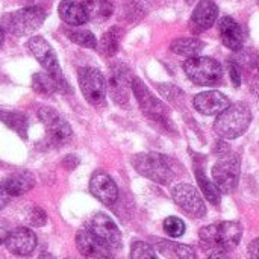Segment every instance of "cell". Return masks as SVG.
Here are the masks:
<instances>
[{
  "label": "cell",
  "mask_w": 259,
  "mask_h": 259,
  "mask_svg": "<svg viewBox=\"0 0 259 259\" xmlns=\"http://www.w3.org/2000/svg\"><path fill=\"white\" fill-rule=\"evenodd\" d=\"M252 123V112L246 103L229 105L223 112L219 114L214 121V131L223 140H235L241 137Z\"/></svg>",
  "instance_id": "cell-1"
},
{
  "label": "cell",
  "mask_w": 259,
  "mask_h": 259,
  "mask_svg": "<svg viewBox=\"0 0 259 259\" xmlns=\"http://www.w3.org/2000/svg\"><path fill=\"white\" fill-rule=\"evenodd\" d=\"M200 241L205 249H219V250H232L235 249L243 237L241 225L237 222H222L209 225L200 229Z\"/></svg>",
  "instance_id": "cell-2"
},
{
  "label": "cell",
  "mask_w": 259,
  "mask_h": 259,
  "mask_svg": "<svg viewBox=\"0 0 259 259\" xmlns=\"http://www.w3.org/2000/svg\"><path fill=\"white\" fill-rule=\"evenodd\" d=\"M132 165L141 176L161 185H168L175 179L171 164L159 153H138L132 158Z\"/></svg>",
  "instance_id": "cell-3"
},
{
  "label": "cell",
  "mask_w": 259,
  "mask_h": 259,
  "mask_svg": "<svg viewBox=\"0 0 259 259\" xmlns=\"http://www.w3.org/2000/svg\"><path fill=\"white\" fill-rule=\"evenodd\" d=\"M46 18V12L39 6H27L9 14H5L2 18V29L15 35L24 36L35 32Z\"/></svg>",
  "instance_id": "cell-4"
},
{
  "label": "cell",
  "mask_w": 259,
  "mask_h": 259,
  "mask_svg": "<svg viewBox=\"0 0 259 259\" xmlns=\"http://www.w3.org/2000/svg\"><path fill=\"white\" fill-rule=\"evenodd\" d=\"M184 71L188 79L202 87H211L220 82L223 76V67L217 59L208 56H193L184 62Z\"/></svg>",
  "instance_id": "cell-5"
},
{
  "label": "cell",
  "mask_w": 259,
  "mask_h": 259,
  "mask_svg": "<svg viewBox=\"0 0 259 259\" xmlns=\"http://www.w3.org/2000/svg\"><path fill=\"white\" fill-rule=\"evenodd\" d=\"M132 91H134L137 102H138V105H140V108L146 117H149L150 120H153V121H156L165 127H171L170 112H168L167 106L149 91V88L144 85V82L141 79L134 77Z\"/></svg>",
  "instance_id": "cell-6"
},
{
  "label": "cell",
  "mask_w": 259,
  "mask_h": 259,
  "mask_svg": "<svg viewBox=\"0 0 259 259\" xmlns=\"http://www.w3.org/2000/svg\"><path fill=\"white\" fill-rule=\"evenodd\" d=\"M79 85L85 100L93 106L103 105L106 99V82L103 74L93 67H82L77 71Z\"/></svg>",
  "instance_id": "cell-7"
},
{
  "label": "cell",
  "mask_w": 259,
  "mask_h": 259,
  "mask_svg": "<svg viewBox=\"0 0 259 259\" xmlns=\"http://www.w3.org/2000/svg\"><path fill=\"white\" fill-rule=\"evenodd\" d=\"M212 179L220 193L231 194L240 181V159L235 155L225 156L212 167Z\"/></svg>",
  "instance_id": "cell-8"
},
{
  "label": "cell",
  "mask_w": 259,
  "mask_h": 259,
  "mask_svg": "<svg viewBox=\"0 0 259 259\" xmlns=\"http://www.w3.org/2000/svg\"><path fill=\"white\" fill-rule=\"evenodd\" d=\"M38 118L42 121V124L47 131V138L50 140L52 144H55V146L65 144L73 137V131H71L70 124L53 108L39 106Z\"/></svg>",
  "instance_id": "cell-9"
},
{
  "label": "cell",
  "mask_w": 259,
  "mask_h": 259,
  "mask_svg": "<svg viewBox=\"0 0 259 259\" xmlns=\"http://www.w3.org/2000/svg\"><path fill=\"white\" fill-rule=\"evenodd\" d=\"M173 200L176 205L188 215L194 219H202L206 214L205 202L200 193L190 184H179L171 190Z\"/></svg>",
  "instance_id": "cell-10"
},
{
  "label": "cell",
  "mask_w": 259,
  "mask_h": 259,
  "mask_svg": "<svg viewBox=\"0 0 259 259\" xmlns=\"http://www.w3.org/2000/svg\"><path fill=\"white\" fill-rule=\"evenodd\" d=\"M132 80L134 76L124 64H117L111 68V74L108 79V90L112 100L117 105H127Z\"/></svg>",
  "instance_id": "cell-11"
},
{
  "label": "cell",
  "mask_w": 259,
  "mask_h": 259,
  "mask_svg": "<svg viewBox=\"0 0 259 259\" xmlns=\"http://www.w3.org/2000/svg\"><path fill=\"white\" fill-rule=\"evenodd\" d=\"M99 240H102L109 249L117 250L121 246V234L118 226L114 223V220L103 214V212H97L93 215V219L90 220V228H88Z\"/></svg>",
  "instance_id": "cell-12"
},
{
  "label": "cell",
  "mask_w": 259,
  "mask_h": 259,
  "mask_svg": "<svg viewBox=\"0 0 259 259\" xmlns=\"http://www.w3.org/2000/svg\"><path fill=\"white\" fill-rule=\"evenodd\" d=\"M29 50L36 58V61L44 67V70L52 74L53 77H62L58 56L53 47L42 38V36H32L29 39Z\"/></svg>",
  "instance_id": "cell-13"
},
{
  "label": "cell",
  "mask_w": 259,
  "mask_h": 259,
  "mask_svg": "<svg viewBox=\"0 0 259 259\" xmlns=\"http://www.w3.org/2000/svg\"><path fill=\"white\" fill-rule=\"evenodd\" d=\"M76 246L82 256L88 259H109L112 249L99 240L90 229H80L76 235Z\"/></svg>",
  "instance_id": "cell-14"
},
{
  "label": "cell",
  "mask_w": 259,
  "mask_h": 259,
  "mask_svg": "<svg viewBox=\"0 0 259 259\" xmlns=\"http://www.w3.org/2000/svg\"><path fill=\"white\" fill-rule=\"evenodd\" d=\"M5 246L14 255L29 256L36 247V235L27 228H17L9 232Z\"/></svg>",
  "instance_id": "cell-15"
},
{
  "label": "cell",
  "mask_w": 259,
  "mask_h": 259,
  "mask_svg": "<svg viewBox=\"0 0 259 259\" xmlns=\"http://www.w3.org/2000/svg\"><path fill=\"white\" fill-rule=\"evenodd\" d=\"M90 191L103 205H112L118 197V188L114 179L103 171H96L93 175L90 181Z\"/></svg>",
  "instance_id": "cell-16"
},
{
  "label": "cell",
  "mask_w": 259,
  "mask_h": 259,
  "mask_svg": "<svg viewBox=\"0 0 259 259\" xmlns=\"http://www.w3.org/2000/svg\"><path fill=\"white\" fill-rule=\"evenodd\" d=\"M229 99L220 91H205L194 97V108L203 115H219L229 106Z\"/></svg>",
  "instance_id": "cell-17"
},
{
  "label": "cell",
  "mask_w": 259,
  "mask_h": 259,
  "mask_svg": "<svg viewBox=\"0 0 259 259\" xmlns=\"http://www.w3.org/2000/svg\"><path fill=\"white\" fill-rule=\"evenodd\" d=\"M219 17V6L212 0H200L191 15V24L197 32L212 27Z\"/></svg>",
  "instance_id": "cell-18"
},
{
  "label": "cell",
  "mask_w": 259,
  "mask_h": 259,
  "mask_svg": "<svg viewBox=\"0 0 259 259\" xmlns=\"http://www.w3.org/2000/svg\"><path fill=\"white\" fill-rule=\"evenodd\" d=\"M32 87L36 93L49 96L53 94L56 91L59 93H71L70 85L67 83V80L62 77H53L49 73H36L32 77Z\"/></svg>",
  "instance_id": "cell-19"
},
{
  "label": "cell",
  "mask_w": 259,
  "mask_h": 259,
  "mask_svg": "<svg viewBox=\"0 0 259 259\" xmlns=\"http://www.w3.org/2000/svg\"><path fill=\"white\" fill-rule=\"evenodd\" d=\"M219 29H220L222 42L228 49H231L234 52L241 50V47H243V30H241L240 24L232 17H228V15L223 17L220 20Z\"/></svg>",
  "instance_id": "cell-20"
},
{
  "label": "cell",
  "mask_w": 259,
  "mask_h": 259,
  "mask_svg": "<svg viewBox=\"0 0 259 259\" xmlns=\"http://www.w3.org/2000/svg\"><path fill=\"white\" fill-rule=\"evenodd\" d=\"M58 11H59V17L70 26H82L90 20L85 6L73 0L61 2Z\"/></svg>",
  "instance_id": "cell-21"
},
{
  "label": "cell",
  "mask_w": 259,
  "mask_h": 259,
  "mask_svg": "<svg viewBox=\"0 0 259 259\" xmlns=\"http://www.w3.org/2000/svg\"><path fill=\"white\" fill-rule=\"evenodd\" d=\"M35 185V178L32 173L29 171H18V173H12L11 176H8L3 182V187L6 188V191L12 196H21L27 191H30Z\"/></svg>",
  "instance_id": "cell-22"
},
{
  "label": "cell",
  "mask_w": 259,
  "mask_h": 259,
  "mask_svg": "<svg viewBox=\"0 0 259 259\" xmlns=\"http://www.w3.org/2000/svg\"><path fill=\"white\" fill-rule=\"evenodd\" d=\"M82 5L87 9L88 18H93L96 21L108 20L114 12L112 0H85Z\"/></svg>",
  "instance_id": "cell-23"
},
{
  "label": "cell",
  "mask_w": 259,
  "mask_h": 259,
  "mask_svg": "<svg viewBox=\"0 0 259 259\" xmlns=\"http://www.w3.org/2000/svg\"><path fill=\"white\" fill-rule=\"evenodd\" d=\"M0 121L18 134L20 138H27V117L18 111H0Z\"/></svg>",
  "instance_id": "cell-24"
},
{
  "label": "cell",
  "mask_w": 259,
  "mask_h": 259,
  "mask_svg": "<svg viewBox=\"0 0 259 259\" xmlns=\"http://www.w3.org/2000/svg\"><path fill=\"white\" fill-rule=\"evenodd\" d=\"M203 47H205V42L197 38H178L170 46L171 52H175L176 55L188 56V58L197 56Z\"/></svg>",
  "instance_id": "cell-25"
},
{
  "label": "cell",
  "mask_w": 259,
  "mask_h": 259,
  "mask_svg": "<svg viewBox=\"0 0 259 259\" xmlns=\"http://www.w3.org/2000/svg\"><path fill=\"white\" fill-rule=\"evenodd\" d=\"M120 38H121V30L117 26H114L108 32H105L103 36L100 38V42H99V49H100L102 55L114 56L118 52Z\"/></svg>",
  "instance_id": "cell-26"
},
{
  "label": "cell",
  "mask_w": 259,
  "mask_h": 259,
  "mask_svg": "<svg viewBox=\"0 0 259 259\" xmlns=\"http://www.w3.org/2000/svg\"><path fill=\"white\" fill-rule=\"evenodd\" d=\"M196 179L200 185V190L203 193V196L212 203V205H220L222 202V193L220 190L217 188L215 184H212V181H209L205 175L203 170L200 168H196Z\"/></svg>",
  "instance_id": "cell-27"
},
{
  "label": "cell",
  "mask_w": 259,
  "mask_h": 259,
  "mask_svg": "<svg viewBox=\"0 0 259 259\" xmlns=\"http://www.w3.org/2000/svg\"><path fill=\"white\" fill-rule=\"evenodd\" d=\"M67 36L71 42H74L80 47H87V49H96L97 47V39L90 30H83V29L67 30Z\"/></svg>",
  "instance_id": "cell-28"
},
{
  "label": "cell",
  "mask_w": 259,
  "mask_h": 259,
  "mask_svg": "<svg viewBox=\"0 0 259 259\" xmlns=\"http://www.w3.org/2000/svg\"><path fill=\"white\" fill-rule=\"evenodd\" d=\"M126 15L131 21H137L144 17L147 12V2L146 0H127L126 2Z\"/></svg>",
  "instance_id": "cell-29"
},
{
  "label": "cell",
  "mask_w": 259,
  "mask_h": 259,
  "mask_svg": "<svg viewBox=\"0 0 259 259\" xmlns=\"http://www.w3.org/2000/svg\"><path fill=\"white\" fill-rule=\"evenodd\" d=\"M131 259H158V256L147 243L137 241L131 247Z\"/></svg>",
  "instance_id": "cell-30"
},
{
  "label": "cell",
  "mask_w": 259,
  "mask_h": 259,
  "mask_svg": "<svg viewBox=\"0 0 259 259\" xmlns=\"http://www.w3.org/2000/svg\"><path fill=\"white\" fill-rule=\"evenodd\" d=\"M164 231H165L170 237L179 238V237H182L184 232H185V223H184L181 219H178V217H168V219L164 220Z\"/></svg>",
  "instance_id": "cell-31"
},
{
  "label": "cell",
  "mask_w": 259,
  "mask_h": 259,
  "mask_svg": "<svg viewBox=\"0 0 259 259\" xmlns=\"http://www.w3.org/2000/svg\"><path fill=\"white\" fill-rule=\"evenodd\" d=\"M240 52V50H238ZM235 64L238 67H246V68H252L258 64V58H256V53L252 52V50H244V52H240V55L235 58Z\"/></svg>",
  "instance_id": "cell-32"
},
{
  "label": "cell",
  "mask_w": 259,
  "mask_h": 259,
  "mask_svg": "<svg viewBox=\"0 0 259 259\" xmlns=\"http://www.w3.org/2000/svg\"><path fill=\"white\" fill-rule=\"evenodd\" d=\"M29 223L32 225V226H36V228H39V226H44L46 225V220H47V217H46V212L41 209V208H38V206H35V208H32V211L29 212Z\"/></svg>",
  "instance_id": "cell-33"
},
{
  "label": "cell",
  "mask_w": 259,
  "mask_h": 259,
  "mask_svg": "<svg viewBox=\"0 0 259 259\" xmlns=\"http://www.w3.org/2000/svg\"><path fill=\"white\" fill-rule=\"evenodd\" d=\"M173 250L181 259H196V252L193 247L185 246V244H171Z\"/></svg>",
  "instance_id": "cell-34"
},
{
  "label": "cell",
  "mask_w": 259,
  "mask_h": 259,
  "mask_svg": "<svg viewBox=\"0 0 259 259\" xmlns=\"http://www.w3.org/2000/svg\"><path fill=\"white\" fill-rule=\"evenodd\" d=\"M228 68H229V76H231L232 85H234L235 88H238V87L241 85V73H240V67H238L234 61H231V62L228 64Z\"/></svg>",
  "instance_id": "cell-35"
},
{
  "label": "cell",
  "mask_w": 259,
  "mask_h": 259,
  "mask_svg": "<svg viewBox=\"0 0 259 259\" xmlns=\"http://www.w3.org/2000/svg\"><path fill=\"white\" fill-rule=\"evenodd\" d=\"M77 164H79V158L74 156V155H68V156H65L64 161H62V165H64L67 170H73Z\"/></svg>",
  "instance_id": "cell-36"
},
{
  "label": "cell",
  "mask_w": 259,
  "mask_h": 259,
  "mask_svg": "<svg viewBox=\"0 0 259 259\" xmlns=\"http://www.w3.org/2000/svg\"><path fill=\"white\" fill-rule=\"evenodd\" d=\"M9 225L5 222V220H0V244H3L9 235Z\"/></svg>",
  "instance_id": "cell-37"
},
{
  "label": "cell",
  "mask_w": 259,
  "mask_h": 259,
  "mask_svg": "<svg viewBox=\"0 0 259 259\" xmlns=\"http://www.w3.org/2000/svg\"><path fill=\"white\" fill-rule=\"evenodd\" d=\"M9 199H11V194L6 191V188H5L3 184H2V185H0V211L8 205Z\"/></svg>",
  "instance_id": "cell-38"
},
{
  "label": "cell",
  "mask_w": 259,
  "mask_h": 259,
  "mask_svg": "<svg viewBox=\"0 0 259 259\" xmlns=\"http://www.w3.org/2000/svg\"><path fill=\"white\" fill-rule=\"evenodd\" d=\"M249 255L252 259H259V238L253 240L250 244H249Z\"/></svg>",
  "instance_id": "cell-39"
},
{
  "label": "cell",
  "mask_w": 259,
  "mask_h": 259,
  "mask_svg": "<svg viewBox=\"0 0 259 259\" xmlns=\"http://www.w3.org/2000/svg\"><path fill=\"white\" fill-rule=\"evenodd\" d=\"M208 259H232L228 253H226V250H217V252H214L211 256Z\"/></svg>",
  "instance_id": "cell-40"
},
{
  "label": "cell",
  "mask_w": 259,
  "mask_h": 259,
  "mask_svg": "<svg viewBox=\"0 0 259 259\" xmlns=\"http://www.w3.org/2000/svg\"><path fill=\"white\" fill-rule=\"evenodd\" d=\"M250 90H252V93H253L256 97H259V76L253 79V82H252V88H250Z\"/></svg>",
  "instance_id": "cell-41"
},
{
  "label": "cell",
  "mask_w": 259,
  "mask_h": 259,
  "mask_svg": "<svg viewBox=\"0 0 259 259\" xmlns=\"http://www.w3.org/2000/svg\"><path fill=\"white\" fill-rule=\"evenodd\" d=\"M3 41H5V33H3V29H2V26H0V46L3 44Z\"/></svg>",
  "instance_id": "cell-42"
},
{
  "label": "cell",
  "mask_w": 259,
  "mask_h": 259,
  "mask_svg": "<svg viewBox=\"0 0 259 259\" xmlns=\"http://www.w3.org/2000/svg\"><path fill=\"white\" fill-rule=\"evenodd\" d=\"M258 67H259V61H258Z\"/></svg>",
  "instance_id": "cell-43"
},
{
  "label": "cell",
  "mask_w": 259,
  "mask_h": 259,
  "mask_svg": "<svg viewBox=\"0 0 259 259\" xmlns=\"http://www.w3.org/2000/svg\"><path fill=\"white\" fill-rule=\"evenodd\" d=\"M258 2H259V0H258Z\"/></svg>",
  "instance_id": "cell-44"
}]
</instances>
